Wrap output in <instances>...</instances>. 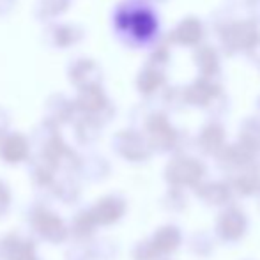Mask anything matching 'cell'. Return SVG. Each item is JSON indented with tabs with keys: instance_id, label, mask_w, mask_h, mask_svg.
<instances>
[{
	"instance_id": "6da1fadb",
	"label": "cell",
	"mask_w": 260,
	"mask_h": 260,
	"mask_svg": "<svg viewBox=\"0 0 260 260\" xmlns=\"http://www.w3.org/2000/svg\"><path fill=\"white\" fill-rule=\"evenodd\" d=\"M122 25H131L138 36H147L152 30V21L147 20L145 16H142V14L127 18L126 21H122Z\"/></svg>"
}]
</instances>
